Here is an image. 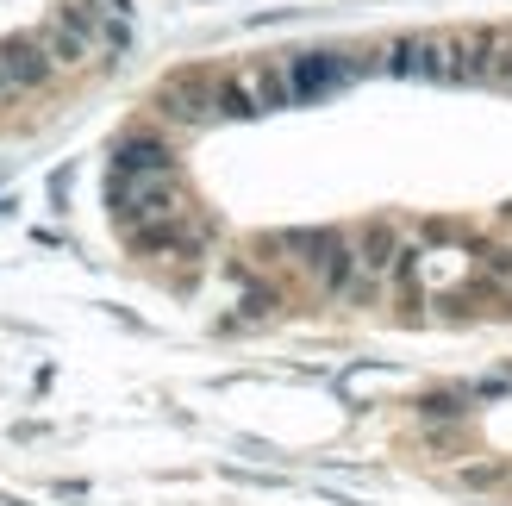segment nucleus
Segmentation results:
<instances>
[{
    "instance_id": "f257e3e1",
    "label": "nucleus",
    "mask_w": 512,
    "mask_h": 506,
    "mask_svg": "<svg viewBox=\"0 0 512 506\" xmlns=\"http://www.w3.org/2000/svg\"><path fill=\"white\" fill-rule=\"evenodd\" d=\"M294 250V263L313 275V282L325 288V294H356V282H363V263H356V238H344V232H288L281 238Z\"/></svg>"
},
{
    "instance_id": "f03ea898",
    "label": "nucleus",
    "mask_w": 512,
    "mask_h": 506,
    "mask_svg": "<svg viewBox=\"0 0 512 506\" xmlns=\"http://www.w3.org/2000/svg\"><path fill=\"white\" fill-rule=\"evenodd\" d=\"M157 113L169 125H213V119H225V69H175V75H163Z\"/></svg>"
},
{
    "instance_id": "7ed1b4c3",
    "label": "nucleus",
    "mask_w": 512,
    "mask_h": 506,
    "mask_svg": "<svg viewBox=\"0 0 512 506\" xmlns=\"http://www.w3.org/2000/svg\"><path fill=\"white\" fill-rule=\"evenodd\" d=\"M275 107H294V82H288V63H238L225 69V119H250V113H275Z\"/></svg>"
},
{
    "instance_id": "20e7f679",
    "label": "nucleus",
    "mask_w": 512,
    "mask_h": 506,
    "mask_svg": "<svg viewBox=\"0 0 512 506\" xmlns=\"http://www.w3.org/2000/svg\"><path fill=\"white\" fill-rule=\"evenodd\" d=\"M363 63L338 57V50H300V57H288V82H294V100H319V94H338L350 75Z\"/></svg>"
},
{
    "instance_id": "39448f33",
    "label": "nucleus",
    "mask_w": 512,
    "mask_h": 506,
    "mask_svg": "<svg viewBox=\"0 0 512 506\" xmlns=\"http://www.w3.org/2000/svg\"><path fill=\"white\" fill-rule=\"evenodd\" d=\"M44 75H50V57L38 38H0V100L38 88Z\"/></svg>"
},
{
    "instance_id": "423d86ee",
    "label": "nucleus",
    "mask_w": 512,
    "mask_h": 506,
    "mask_svg": "<svg viewBox=\"0 0 512 506\" xmlns=\"http://www.w3.org/2000/svg\"><path fill=\"white\" fill-rule=\"evenodd\" d=\"M163 169H175V157H169V144L150 138V132H132L113 150V175H163Z\"/></svg>"
},
{
    "instance_id": "0eeeda50",
    "label": "nucleus",
    "mask_w": 512,
    "mask_h": 506,
    "mask_svg": "<svg viewBox=\"0 0 512 506\" xmlns=\"http://www.w3.org/2000/svg\"><path fill=\"white\" fill-rule=\"evenodd\" d=\"M481 82L512 88V32H481Z\"/></svg>"
}]
</instances>
